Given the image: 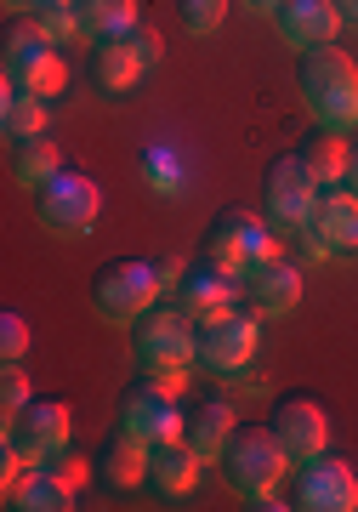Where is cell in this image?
Segmentation results:
<instances>
[{
  "mask_svg": "<svg viewBox=\"0 0 358 512\" xmlns=\"http://www.w3.org/2000/svg\"><path fill=\"white\" fill-rule=\"evenodd\" d=\"M296 507L302 512H353L358 507V473L341 456H313L296 467Z\"/></svg>",
  "mask_w": 358,
  "mask_h": 512,
  "instance_id": "obj_13",
  "label": "cell"
},
{
  "mask_svg": "<svg viewBox=\"0 0 358 512\" xmlns=\"http://www.w3.org/2000/svg\"><path fill=\"white\" fill-rule=\"evenodd\" d=\"M256 353V319L239 308H222L211 319H199V370H216V376H233L245 370Z\"/></svg>",
  "mask_w": 358,
  "mask_h": 512,
  "instance_id": "obj_10",
  "label": "cell"
},
{
  "mask_svg": "<svg viewBox=\"0 0 358 512\" xmlns=\"http://www.w3.org/2000/svg\"><path fill=\"white\" fill-rule=\"evenodd\" d=\"M154 268H160V279H165V291H177V279L188 274V262H182V256H160V262H154Z\"/></svg>",
  "mask_w": 358,
  "mask_h": 512,
  "instance_id": "obj_32",
  "label": "cell"
},
{
  "mask_svg": "<svg viewBox=\"0 0 358 512\" xmlns=\"http://www.w3.org/2000/svg\"><path fill=\"white\" fill-rule=\"evenodd\" d=\"M103 478L114 484V490L143 484V478H148V444L126 439V433H114V444L103 450Z\"/></svg>",
  "mask_w": 358,
  "mask_h": 512,
  "instance_id": "obj_26",
  "label": "cell"
},
{
  "mask_svg": "<svg viewBox=\"0 0 358 512\" xmlns=\"http://www.w3.org/2000/svg\"><path fill=\"white\" fill-rule=\"evenodd\" d=\"M131 40H137V52H143L148 69H154V63H160V29H154V23H137V29H131Z\"/></svg>",
  "mask_w": 358,
  "mask_h": 512,
  "instance_id": "obj_31",
  "label": "cell"
},
{
  "mask_svg": "<svg viewBox=\"0 0 358 512\" xmlns=\"http://www.w3.org/2000/svg\"><path fill=\"white\" fill-rule=\"evenodd\" d=\"M69 433H74L69 399H29V410H18V416L6 421V444H18L23 456H29V467H40L52 450H63Z\"/></svg>",
  "mask_w": 358,
  "mask_h": 512,
  "instance_id": "obj_12",
  "label": "cell"
},
{
  "mask_svg": "<svg viewBox=\"0 0 358 512\" xmlns=\"http://www.w3.org/2000/svg\"><path fill=\"white\" fill-rule=\"evenodd\" d=\"M296 92H302V109L319 131L347 137L358 126V63L341 46H319V52L302 57Z\"/></svg>",
  "mask_w": 358,
  "mask_h": 512,
  "instance_id": "obj_1",
  "label": "cell"
},
{
  "mask_svg": "<svg viewBox=\"0 0 358 512\" xmlns=\"http://www.w3.org/2000/svg\"><path fill=\"white\" fill-rule=\"evenodd\" d=\"M233 433H239V410H233L228 399H211L199 404L194 416H188V427H182V439L194 444V456L211 467V461H222V450L233 444Z\"/></svg>",
  "mask_w": 358,
  "mask_h": 512,
  "instance_id": "obj_19",
  "label": "cell"
},
{
  "mask_svg": "<svg viewBox=\"0 0 358 512\" xmlns=\"http://www.w3.org/2000/svg\"><path fill=\"white\" fill-rule=\"evenodd\" d=\"M74 23H80V40H120L143 23V6L137 0H74Z\"/></svg>",
  "mask_w": 358,
  "mask_h": 512,
  "instance_id": "obj_21",
  "label": "cell"
},
{
  "mask_svg": "<svg viewBox=\"0 0 358 512\" xmlns=\"http://www.w3.org/2000/svg\"><path fill=\"white\" fill-rule=\"evenodd\" d=\"M57 171H63V154H57L52 137H29V143L12 148V183L29 188V194H40Z\"/></svg>",
  "mask_w": 358,
  "mask_h": 512,
  "instance_id": "obj_23",
  "label": "cell"
},
{
  "mask_svg": "<svg viewBox=\"0 0 358 512\" xmlns=\"http://www.w3.org/2000/svg\"><path fill=\"white\" fill-rule=\"evenodd\" d=\"M86 74H91V86H97V92L126 97L131 86L148 74V57L137 52V40H131V35H120V40H91Z\"/></svg>",
  "mask_w": 358,
  "mask_h": 512,
  "instance_id": "obj_17",
  "label": "cell"
},
{
  "mask_svg": "<svg viewBox=\"0 0 358 512\" xmlns=\"http://www.w3.org/2000/svg\"><path fill=\"white\" fill-rule=\"evenodd\" d=\"M199 467H205V461L194 456L188 439H171V444H154V450H148V484L160 495H188L199 484Z\"/></svg>",
  "mask_w": 358,
  "mask_h": 512,
  "instance_id": "obj_20",
  "label": "cell"
},
{
  "mask_svg": "<svg viewBox=\"0 0 358 512\" xmlns=\"http://www.w3.org/2000/svg\"><path fill=\"white\" fill-rule=\"evenodd\" d=\"M285 473H290V456L273 427H239L233 444L222 450V478L245 495V507H279L273 490H279Z\"/></svg>",
  "mask_w": 358,
  "mask_h": 512,
  "instance_id": "obj_3",
  "label": "cell"
},
{
  "mask_svg": "<svg viewBox=\"0 0 358 512\" xmlns=\"http://www.w3.org/2000/svg\"><path fill=\"white\" fill-rule=\"evenodd\" d=\"M347 154H353V148L341 143L336 131H324V137H307L296 160H302V165H307V177H313V183H319L324 194H330V188L347 183Z\"/></svg>",
  "mask_w": 358,
  "mask_h": 512,
  "instance_id": "obj_24",
  "label": "cell"
},
{
  "mask_svg": "<svg viewBox=\"0 0 358 512\" xmlns=\"http://www.w3.org/2000/svg\"><path fill=\"white\" fill-rule=\"evenodd\" d=\"M0 137L18 148L29 137H46V97H18L0 92Z\"/></svg>",
  "mask_w": 358,
  "mask_h": 512,
  "instance_id": "obj_25",
  "label": "cell"
},
{
  "mask_svg": "<svg viewBox=\"0 0 358 512\" xmlns=\"http://www.w3.org/2000/svg\"><path fill=\"white\" fill-rule=\"evenodd\" d=\"M23 353H29V319L23 313H0V359L6 365H23Z\"/></svg>",
  "mask_w": 358,
  "mask_h": 512,
  "instance_id": "obj_28",
  "label": "cell"
},
{
  "mask_svg": "<svg viewBox=\"0 0 358 512\" xmlns=\"http://www.w3.org/2000/svg\"><path fill=\"white\" fill-rule=\"evenodd\" d=\"M35 6H40V0H6V12H23V18H29Z\"/></svg>",
  "mask_w": 358,
  "mask_h": 512,
  "instance_id": "obj_36",
  "label": "cell"
},
{
  "mask_svg": "<svg viewBox=\"0 0 358 512\" xmlns=\"http://www.w3.org/2000/svg\"><path fill=\"white\" fill-rule=\"evenodd\" d=\"M268 427L279 433L290 467H307L313 456H324V450H330V416H324V404L307 399V393H290V399L273 404Z\"/></svg>",
  "mask_w": 358,
  "mask_h": 512,
  "instance_id": "obj_11",
  "label": "cell"
},
{
  "mask_svg": "<svg viewBox=\"0 0 358 512\" xmlns=\"http://www.w3.org/2000/svg\"><path fill=\"white\" fill-rule=\"evenodd\" d=\"M160 296H165V279L143 256H114L91 274V308L103 313L108 325H137L143 313L160 308Z\"/></svg>",
  "mask_w": 358,
  "mask_h": 512,
  "instance_id": "obj_4",
  "label": "cell"
},
{
  "mask_svg": "<svg viewBox=\"0 0 358 512\" xmlns=\"http://www.w3.org/2000/svg\"><path fill=\"white\" fill-rule=\"evenodd\" d=\"M228 12H233V0H177V18H182V29H188L194 40L222 35Z\"/></svg>",
  "mask_w": 358,
  "mask_h": 512,
  "instance_id": "obj_27",
  "label": "cell"
},
{
  "mask_svg": "<svg viewBox=\"0 0 358 512\" xmlns=\"http://www.w3.org/2000/svg\"><path fill=\"white\" fill-rule=\"evenodd\" d=\"M29 399H35V387H29L23 365H6L0 370V410H6V421L18 416V410H29Z\"/></svg>",
  "mask_w": 358,
  "mask_h": 512,
  "instance_id": "obj_29",
  "label": "cell"
},
{
  "mask_svg": "<svg viewBox=\"0 0 358 512\" xmlns=\"http://www.w3.org/2000/svg\"><path fill=\"white\" fill-rule=\"evenodd\" d=\"M233 6H245L251 18H279V6H285V0H233Z\"/></svg>",
  "mask_w": 358,
  "mask_h": 512,
  "instance_id": "obj_33",
  "label": "cell"
},
{
  "mask_svg": "<svg viewBox=\"0 0 358 512\" xmlns=\"http://www.w3.org/2000/svg\"><path fill=\"white\" fill-rule=\"evenodd\" d=\"M131 353H137L143 376L182 393V382L199 370V325L177 308H154L131 325Z\"/></svg>",
  "mask_w": 358,
  "mask_h": 512,
  "instance_id": "obj_2",
  "label": "cell"
},
{
  "mask_svg": "<svg viewBox=\"0 0 358 512\" xmlns=\"http://www.w3.org/2000/svg\"><path fill=\"white\" fill-rule=\"evenodd\" d=\"M6 507H18V512H69L74 507V484H63V478L46 473V467H29V473L6 490Z\"/></svg>",
  "mask_w": 358,
  "mask_h": 512,
  "instance_id": "obj_22",
  "label": "cell"
},
{
  "mask_svg": "<svg viewBox=\"0 0 358 512\" xmlns=\"http://www.w3.org/2000/svg\"><path fill=\"white\" fill-rule=\"evenodd\" d=\"M279 256V228H273L262 211H245V205H233L222 217L211 222V239H205V262H216L222 274H233L239 285Z\"/></svg>",
  "mask_w": 358,
  "mask_h": 512,
  "instance_id": "obj_6",
  "label": "cell"
},
{
  "mask_svg": "<svg viewBox=\"0 0 358 512\" xmlns=\"http://www.w3.org/2000/svg\"><path fill=\"white\" fill-rule=\"evenodd\" d=\"M307 256H353L358 251V194L353 188H330L319 200V217L302 234Z\"/></svg>",
  "mask_w": 358,
  "mask_h": 512,
  "instance_id": "obj_15",
  "label": "cell"
},
{
  "mask_svg": "<svg viewBox=\"0 0 358 512\" xmlns=\"http://www.w3.org/2000/svg\"><path fill=\"white\" fill-rule=\"evenodd\" d=\"M40 467H46V473H57V478H63V484H74V490L86 484V461L74 456L69 444H63V450H52V456L40 461Z\"/></svg>",
  "mask_w": 358,
  "mask_h": 512,
  "instance_id": "obj_30",
  "label": "cell"
},
{
  "mask_svg": "<svg viewBox=\"0 0 358 512\" xmlns=\"http://www.w3.org/2000/svg\"><path fill=\"white\" fill-rule=\"evenodd\" d=\"M245 302H251L256 319H279V313H290L302 302V274L290 268L285 256H273V262H262V268L245 279Z\"/></svg>",
  "mask_w": 358,
  "mask_h": 512,
  "instance_id": "obj_18",
  "label": "cell"
},
{
  "mask_svg": "<svg viewBox=\"0 0 358 512\" xmlns=\"http://www.w3.org/2000/svg\"><path fill=\"white\" fill-rule=\"evenodd\" d=\"M341 188H353V194H358V148L347 154V183H341Z\"/></svg>",
  "mask_w": 358,
  "mask_h": 512,
  "instance_id": "obj_34",
  "label": "cell"
},
{
  "mask_svg": "<svg viewBox=\"0 0 358 512\" xmlns=\"http://www.w3.org/2000/svg\"><path fill=\"white\" fill-rule=\"evenodd\" d=\"M336 6H341V23H353L358 29V0H336Z\"/></svg>",
  "mask_w": 358,
  "mask_h": 512,
  "instance_id": "obj_35",
  "label": "cell"
},
{
  "mask_svg": "<svg viewBox=\"0 0 358 512\" xmlns=\"http://www.w3.org/2000/svg\"><path fill=\"white\" fill-rule=\"evenodd\" d=\"M245 296V285L233 274H222L216 262H205V268H188V274L177 279V291H171V308L177 313H188V319H211V313H222V308H233Z\"/></svg>",
  "mask_w": 358,
  "mask_h": 512,
  "instance_id": "obj_16",
  "label": "cell"
},
{
  "mask_svg": "<svg viewBox=\"0 0 358 512\" xmlns=\"http://www.w3.org/2000/svg\"><path fill=\"white\" fill-rule=\"evenodd\" d=\"M0 69H6V92H18V97H52L69 80L63 57H57V40L35 18H23L6 29V40H0Z\"/></svg>",
  "mask_w": 358,
  "mask_h": 512,
  "instance_id": "obj_5",
  "label": "cell"
},
{
  "mask_svg": "<svg viewBox=\"0 0 358 512\" xmlns=\"http://www.w3.org/2000/svg\"><path fill=\"white\" fill-rule=\"evenodd\" d=\"M35 211H40V228L57 239H86L103 217V183L91 171H57L52 183L35 194Z\"/></svg>",
  "mask_w": 358,
  "mask_h": 512,
  "instance_id": "obj_7",
  "label": "cell"
},
{
  "mask_svg": "<svg viewBox=\"0 0 358 512\" xmlns=\"http://www.w3.org/2000/svg\"><path fill=\"white\" fill-rule=\"evenodd\" d=\"M319 200H324V188L307 177V165L296 154L273 160L268 183H262V217L279 228V239H302L313 228V217H319Z\"/></svg>",
  "mask_w": 358,
  "mask_h": 512,
  "instance_id": "obj_8",
  "label": "cell"
},
{
  "mask_svg": "<svg viewBox=\"0 0 358 512\" xmlns=\"http://www.w3.org/2000/svg\"><path fill=\"white\" fill-rule=\"evenodd\" d=\"M182 427H188V416L177 410V387L154 382V376L126 387V399H120V433H126V439L154 450V444L182 439Z\"/></svg>",
  "mask_w": 358,
  "mask_h": 512,
  "instance_id": "obj_9",
  "label": "cell"
},
{
  "mask_svg": "<svg viewBox=\"0 0 358 512\" xmlns=\"http://www.w3.org/2000/svg\"><path fill=\"white\" fill-rule=\"evenodd\" d=\"M279 40H285L290 52H319V46H336L341 35V6L336 0H285L279 6V18H273Z\"/></svg>",
  "mask_w": 358,
  "mask_h": 512,
  "instance_id": "obj_14",
  "label": "cell"
}]
</instances>
